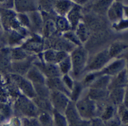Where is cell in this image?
<instances>
[{
    "instance_id": "1",
    "label": "cell",
    "mask_w": 128,
    "mask_h": 126,
    "mask_svg": "<svg viewBox=\"0 0 128 126\" xmlns=\"http://www.w3.org/2000/svg\"><path fill=\"white\" fill-rule=\"evenodd\" d=\"M14 113L24 118H37L40 113L36 105L28 97L22 95L18 97L14 105Z\"/></svg>"
},
{
    "instance_id": "2",
    "label": "cell",
    "mask_w": 128,
    "mask_h": 126,
    "mask_svg": "<svg viewBox=\"0 0 128 126\" xmlns=\"http://www.w3.org/2000/svg\"><path fill=\"white\" fill-rule=\"evenodd\" d=\"M75 105L82 119L90 120L98 117V103L89 98L88 96L78 100Z\"/></svg>"
},
{
    "instance_id": "3",
    "label": "cell",
    "mask_w": 128,
    "mask_h": 126,
    "mask_svg": "<svg viewBox=\"0 0 128 126\" xmlns=\"http://www.w3.org/2000/svg\"><path fill=\"white\" fill-rule=\"evenodd\" d=\"M50 100L53 110L64 114L65 110L70 102L68 96L61 92L52 91H50Z\"/></svg>"
},
{
    "instance_id": "4",
    "label": "cell",
    "mask_w": 128,
    "mask_h": 126,
    "mask_svg": "<svg viewBox=\"0 0 128 126\" xmlns=\"http://www.w3.org/2000/svg\"><path fill=\"white\" fill-rule=\"evenodd\" d=\"M12 79L24 93L25 96L32 99L36 97V93L33 84L30 82L17 74L12 75Z\"/></svg>"
},
{
    "instance_id": "5",
    "label": "cell",
    "mask_w": 128,
    "mask_h": 126,
    "mask_svg": "<svg viewBox=\"0 0 128 126\" xmlns=\"http://www.w3.org/2000/svg\"><path fill=\"white\" fill-rule=\"evenodd\" d=\"M86 52L83 49H78L73 52L72 55V62L74 74L75 76L79 75L82 71L86 63Z\"/></svg>"
},
{
    "instance_id": "6",
    "label": "cell",
    "mask_w": 128,
    "mask_h": 126,
    "mask_svg": "<svg viewBox=\"0 0 128 126\" xmlns=\"http://www.w3.org/2000/svg\"><path fill=\"white\" fill-rule=\"evenodd\" d=\"M64 115L67 120L68 126H76L82 119L78 113L75 104L72 101L69 103Z\"/></svg>"
},
{
    "instance_id": "7",
    "label": "cell",
    "mask_w": 128,
    "mask_h": 126,
    "mask_svg": "<svg viewBox=\"0 0 128 126\" xmlns=\"http://www.w3.org/2000/svg\"><path fill=\"white\" fill-rule=\"evenodd\" d=\"M1 17L0 21L4 29L8 30L11 27L14 29H17L20 27L18 22L15 19V14L14 12L4 10L1 11Z\"/></svg>"
},
{
    "instance_id": "8",
    "label": "cell",
    "mask_w": 128,
    "mask_h": 126,
    "mask_svg": "<svg viewBox=\"0 0 128 126\" xmlns=\"http://www.w3.org/2000/svg\"><path fill=\"white\" fill-rule=\"evenodd\" d=\"M125 93L126 91L123 87L112 89L108 97V102L114 106H119L123 104Z\"/></svg>"
},
{
    "instance_id": "9",
    "label": "cell",
    "mask_w": 128,
    "mask_h": 126,
    "mask_svg": "<svg viewBox=\"0 0 128 126\" xmlns=\"http://www.w3.org/2000/svg\"><path fill=\"white\" fill-rule=\"evenodd\" d=\"M47 87L51 91H56L61 92L64 93L67 96H70V91L69 90L64 83L60 80V78L58 77L49 78L47 80Z\"/></svg>"
},
{
    "instance_id": "10",
    "label": "cell",
    "mask_w": 128,
    "mask_h": 126,
    "mask_svg": "<svg viewBox=\"0 0 128 126\" xmlns=\"http://www.w3.org/2000/svg\"><path fill=\"white\" fill-rule=\"evenodd\" d=\"M109 51H104L100 52L94 58L93 61L89 66V68L91 70L100 68L106 64L109 59Z\"/></svg>"
},
{
    "instance_id": "11",
    "label": "cell",
    "mask_w": 128,
    "mask_h": 126,
    "mask_svg": "<svg viewBox=\"0 0 128 126\" xmlns=\"http://www.w3.org/2000/svg\"><path fill=\"white\" fill-rule=\"evenodd\" d=\"M40 111L47 112L52 113L53 108L50 98L36 96L32 99Z\"/></svg>"
},
{
    "instance_id": "12",
    "label": "cell",
    "mask_w": 128,
    "mask_h": 126,
    "mask_svg": "<svg viewBox=\"0 0 128 126\" xmlns=\"http://www.w3.org/2000/svg\"><path fill=\"white\" fill-rule=\"evenodd\" d=\"M109 91L107 89L90 88L88 96L89 98L96 102H102L106 101L109 96Z\"/></svg>"
},
{
    "instance_id": "13",
    "label": "cell",
    "mask_w": 128,
    "mask_h": 126,
    "mask_svg": "<svg viewBox=\"0 0 128 126\" xmlns=\"http://www.w3.org/2000/svg\"><path fill=\"white\" fill-rule=\"evenodd\" d=\"M37 66L40 69L43 73L50 78L58 77L60 76V71L57 67L52 64H42L37 63Z\"/></svg>"
},
{
    "instance_id": "14",
    "label": "cell",
    "mask_w": 128,
    "mask_h": 126,
    "mask_svg": "<svg viewBox=\"0 0 128 126\" xmlns=\"http://www.w3.org/2000/svg\"><path fill=\"white\" fill-rule=\"evenodd\" d=\"M66 53L64 51H56L49 50L44 53V58L48 62H60L66 57Z\"/></svg>"
},
{
    "instance_id": "15",
    "label": "cell",
    "mask_w": 128,
    "mask_h": 126,
    "mask_svg": "<svg viewBox=\"0 0 128 126\" xmlns=\"http://www.w3.org/2000/svg\"><path fill=\"white\" fill-rule=\"evenodd\" d=\"M27 77L33 84H44L45 79L42 73L37 67H32L29 69Z\"/></svg>"
},
{
    "instance_id": "16",
    "label": "cell",
    "mask_w": 128,
    "mask_h": 126,
    "mask_svg": "<svg viewBox=\"0 0 128 126\" xmlns=\"http://www.w3.org/2000/svg\"><path fill=\"white\" fill-rule=\"evenodd\" d=\"M114 106H115L110 103L109 102L107 104H105L104 103L103 107V108L102 109L99 118H100L104 122H106L113 118L115 116V113H116V109H115Z\"/></svg>"
},
{
    "instance_id": "17",
    "label": "cell",
    "mask_w": 128,
    "mask_h": 126,
    "mask_svg": "<svg viewBox=\"0 0 128 126\" xmlns=\"http://www.w3.org/2000/svg\"><path fill=\"white\" fill-rule=\"evenodd\" d=\"M15 6L17 11L20 12L32 11L36 9L34 3L30 1H16Z\"/></svg>"
},
{
    "instance_id": "18",
    "label": "cell",
    "mask_w": 128,
    "mask_h": 126,
    "mask_svg": "<svg viewBox=\"0 0 128 126\" xmlns=\"http://www.w3.org/2000/svg\"><path fill=\"white\" fill-rule=\"evenodd\" d=\"M126 74V71L121 72L119 73L118 77H117V78L115 79L114 82L110 84H109L108 86V89L112 90L116 88L123 87L127 82Z\"/></svg>"
},
{
    "instance_id": "19",
    "label": "cell",
    "mask_w": 128,
    "mask_h": 126,
    "mask_svg": "<svg viewBox=\"0 0 128 126\" xmlns=\"http://www.w3.org/2000/svg\"><path fill=\"white\" fill-rule=\"evenodd\" d=\"M124 65L125 62L124 60L116 61L105 69L103 72L108 74H114L122 70Z\"/></svg>"
},
{
    "instance_id": "20",
    "label": "cell",
    "mask_w": 128,
    "mask_h": 126,
    "mask_svg": "<svg viewBox=\"0 0 128 126\" xmlns=\"http://www.w3.org/2000/svg\"><path fill=\"white\" fill-rule=\"evenodd\" d=\"M37 119L42 126H48L54 124L52 114L49 112L40 111Z\"/></svg>"
},
{
    "instance_id": "21",
    "label": "cell",
    "mask_w": 128,
    "mask_h": 126,
    "mask_svg": "<svg viewBox=\"0 0 128 126\" xmlns=\"http://www.w3.org/2000/svg\"><path fill=\"white\" fill-rule=\"evenodd\" d=\"M42 42L40 38H33L24 46V48L27 50L38 52L42 48Z\"/></svg>"
},
{
    "instance_id": "22",
    "label": "cell",
    "mask_w": 128,
    "mask_h": 126,
    "mask_svg": "<svg viewBox=\"0 0 128 126\" xmlns=\"http://www.w3.org/2000/svg\"><path fill=\"white\" fill-rule=\"evenodd\" d=\"M110 77L108 76H104L99 78L94 82L90 86V88L106 89V87L109 85Z\"/></svg>"
},
{
    "instance_id": "23",
    "label": "cell",
    "mask_w": 128,
    "mask_h": 126,
    "mask_svg": "<svg viewBox=\"0 0 128 126\" xmlns=\"http://www.w3.org/2000/svg\"><path fill=\"white\" fill-rule=\"evenodd\" d=\"M53 123L55 126H68L67 120L63 114L56 111L53 110Z\"/></svg>"
},
{
    "instance_id": "24",
    "label": "cell",
    "mask_w": 128,
    "mask_h": 126,
    "mask_svg": "<svg viewBox=\"0 0 128 126\" xmlns=\"http://www.w3.org/2000/svg\"><path fill=\"white\" fill-rule=\"evenodd\" d=\"M80 17V7L76 6L68 14V19L73 27H75L77 25Z\"/></svg>"
},
{
    "instance_id": "25",
    "label": "cell",
    "mask_w": 128,
    "mask_h": 126,
    "mask_svg": "<svg viewBox=\"0 0 128 126\" xmlns=\"http://www.w3.org/2000/svg\"><path fill=\"white\" fill-rule=\"evenodd\" d=\"M30 62L29 61H21L15 62L12 65V67L14 70L18 73L23 74L27 71L29 70V67Z\"/></svg>"
},
{
    "instance_id": "26",
    "label": "cell",
    "mask_w": 128,
    "mask_h": 126,
    "mask_svg": "<svg viewBox=\"0 0 128 126\" xmlns=\"http://www.w3.org/2000/svg\"><path fill=\"white\" fill-rule=\"evenodd\" d=\"M122 7L119 4H116L112 6L109 11V16L112 20L118 19L122 17Z\"/></svg>"
},
{
    "instance_id": "27",
    "label": "cell",
    "mask_w": 128,
    "mask_h": 126,
    "mask_svg": "<svg viewBox=\"0 0 128 126\" xmlns=\"http://www.w3.org/2000/svg\"><path fill=\"white\" fill-rule=\"evenodd\" d=\"M118 110V118L122 124L126 125L128 124V110L127 107L124 104L119 105Z\"/></svg>"
},
{
    "instance_id": "28",
    "label": "cell",
    "mask_w": 128,
    "mask_h": 126,
    "mask_svg": "<svg viewBox=\"0 0 128 126\" xmlns=\"http://www.w3.org/2000/svg\"><path fill=\"white\" fill-rule=\"evenodd\" d=\"M77 35L82 41H85L89 36V32L86 26L83 24L79 25L77 30Z\"/></svg>"
},
{
    "instance_id": "29",
    "label": "cell",
    "mask_w": 128,
    "mask_h": 126,
    "mask_svg": "<svg viewBox=\"0 0 128 126\" xmlns=\"http://www.w3.org/2000/svg\"><path fill=\"white\" fill-rule=\"evenodd\" d=\"M71 91H72V92H70V97L72 101L73 102L75 101H77L82 91L81 86L79 84L76 83L75 85L73 86V88Z\"/></svg>"
},
{
    "instance_id": "30",
    "label": "cell",
    "mask_w": 128,
    "mask_h": 126,
    "mask_svg": "<svg viewBox=\"0 0 128 126\" xmlns=\"http://www.w3.org/2000/svg\"><path fill=\"white\" fill-rule=\"evenodd\" d=\"M44 30L46 36H50L55 31V24L52 20H47V21L46 22V24L44 25Z\"/></svg>"
},
{
    "instance_id": "31",
    "label": "cell",
    "mask_w": 128,
    "mask_h": 126,
    "mask_svg": "<svg viewBox=\"0 0 128 126\" xmlns=\"http://www.w3.org/2000/svg\"><path fill=\"white\" fill-rule=\"evenodd\" d=\"M11 57L17 61H21L27 57V54L21 49L16 48L12 51Z\"/></svg>"
},
{
    "instance_id": "32",
    "label": "cell",
    "mask_w": 128,
    "mask_h": 126,
    "mask_svg": "<svg viewBox=\"0 0 128 126\" xmlns=\"http://www.w3.org/2000/svg\"><path fill=\"white\" fill-rule=\"evenodd\" d=\"M125 48V46L120 43H114L112 45L109 52V55L110 57H113L118 54L122 50V49Z\"/></svg>"
},
{
    "instance_id": "33",
    "label": "cell",
    "mask_w": 128,
    "mask_h": 126,
    "mask_svg": "<svg viewBox=\"0 0 128 126\" xmlns=\"http://www.w3.org/2000/svg\"><path fill=\"white\" fill-rule=\"evenodd\" d=\"M70 7V3L68 1H60L57 4V9L61 14H65Z\"/></svg>"
},
{
    "instance_id": "34",
    "label": "cell",
    "mask_w": 128,
    "mask_h": 126,
    "mask_svg": "<svg viewBox=\"0 0 128 126\" xmlns=\"http://www.w3.org/2000/svg\"><path fill=\"white\" fill-rule=\"evenodd\" d=\"M56 25L59 30L60 31L67 30L69 28L68 22L66 19L63 17H60L57 20Z\"/></svg>"
},
{
    "instance_id": "35",
    "label": "cell",
    "mask_w": 128,
    "mask_h": 126,
    "mask_svg": "<svg viewBox=\"0 0 128 126\" xmlns=\"http://www.w3.org/2000/svg\"><path fill=\"white\" fill-rule=\"evenodd\" d=\"M70 57H66L64 60L60 62V68L61 71L64 73H66L70 71Z\"/></svg>"
},
{
    "instance_id": "36",
    "label": "cell",
    "mask_w": 128,
    "mask_h": 126,
    "mask_svg": "<svg viewBox=\"0 0 128 126\" xmlns=\"http://www.w3.org/2000/svg\"><path fill=\"white\" fill-rule=\"evenodd\" d=\"M11 111V108L8 104L0 103V113L4 115L6 119L10 117Z\"/></svg>"
},
{
    "instance_id": "37",
    "label": "cell",
    "mask_w": 128,
    "mask_h": 126,
    "mask_svg": "<svg viewBox=\"0 0 128 126\" xmlns=\"http://www.w3.org/2000/svg\"><path fill=\"white\" fill-rule=\"evenodd\" d=\"M22 36L21 35L16 31H13L10 35L9 38V42L11 44H14V43H18L20 40L22 39Z\"/></svg>"
},
{
    "instance_id": "38",
    "label": "cell",
    "mask_w": 128,
    "mask_h": 126,
    "mask_svg": "<svg viewBox=\"0 0 128 126\" xmlns=\"http://www.w3.org/2000/svg\"><path fill=\"white\" fill-rule=\"evenodd\" d=\"M104 122L106 126H122V123L118 117L114 116L110 119Z\"/></svg>"
},
{
    "instance_id": "39",
    "label": "cell",
    "mask_w": 128,
    "mask_h": 126,
    "mask_svg": "<svg viewBox=\"0 0 128 126\" xmlns=\"http://www.w3.org/2000/svg\"><path fill=\"white\" fill-rule=\"evenodd\" d=\"M32 20L34 26L37 28H40L42 25V20L39 14L37 12H33L32 14Z\"/></svg>"
},
{
    "instance_id": "40",
    "label": "cell",
    "mask_w": 128,
    "mask_h": 126,
    "mask_svg": "<svg viewBox=\"0 0 128 126\" xmlns=\"http://www.w3.org/2000/svg\"><path fill=\"white\" fill-rule=\"evenodd\" d=\"M90 126H106L105 122L99 117H95L90 120Z\"/></svg>"
},
{
    "instance_id": "41",
    "label": "cell",
    "mask_w": 128,
    "mask_h": 126,
    "mask_svg": "<svg viewBox=\"0 0 128 126\" xmlns=\"http://www.w3.org/2000/svg\"><path fill=\"white\" fill-rule=\"evenodd\" d=\"M63 81H64L63 83H64L65 86L68 87V89L69 90L71 91V90L72 89L73 87L74 86L73 82L72 81V79L69 77L68 76H66L63 78Z\"/></svg>"
},
{
    "instance_id": "42",
    "label": "cell",
    "mask_w": 128,
    "mask_h": 126,
    "mask_svg": "<svg viewBox=\"0 0 128 126\" xmlns=\"http://www.w3.org/2000/svg\"><path fill=\"white\" fill-rule=\"evenodd\" d=\"M56 47H57V48H60V50H66V49L70 50V48H71V47H70V45L68 42H64V41H60V42H57Z\"/></svg>"
},
{
    "instance_id": "43",
    "label": "cell",
    "mask_w": 128,
    "mask_h": 126,
    "mask_svg": "<svg viewBox=\"0 0 128 126\" xmlns=\"http://www.w3.org/2000/svg\"><path fill=\"white\" fill-rule=\"evenodd\" d=\"M65 37L69 38V39L72 42L76 43V44L80 45V42L79 41L78 37L74 35V33L72 32H68L67 33H66V35H65Z\"/></svg>"
},
{
    "instance_id": "44",
    "label": "cell",
    "mask_w": 128,
    "mask_h": 126,
    "mask_svg": "<svg viewBox=\"0 0 128 126\" xmlns=\"http://www.w3.org/2000/svg\"><path fill=\"white\" fill-rule=\"evenodd\" d=\"M19 17L20 21H21V22L23 24L26 26L30 25V20L26 15L24 14H20L19 15Z\"/></svg>"
},
{
    "instance_id": "45",
    "label": "cell",
    "mask_w": 128,
    "mask_h": 126,
    "mask_svg": "<svg viewBox=\"0 0 128 126\" xmlns=\"http://www.w3.org/2000/svg\"><path fill=\"white\" fill-rule=\"evenodd\" d=\"M22 126H33L32 118H23Z\"/></svg>"
},
{
    "instance_id": "46",
    "label": "cell",
    "mask_w": 128,
    "mask_h": 126,
    "mask_svg": "<svg viewBox=\"0 0 128 126\" xmlns=\"http://www.w3.org/2000/svg\"><path fill=\"white\" fill-rule=\"evenodd\" d=\"M76 126H90V120L82 119Z\"/></svg>"
},
{
    "instance_id": "47",
    "label": "cell",
    "mask_w": 128,
    "mask_h": 126,
    "mask_svg": "<svg viewBox=\"0 0 128 126\" xmlns=\"http://www.w3.org/2000/svg\"><path fill=\"white\" fill-rule=\"evenodd\" d=\"M94 78V75H93V74H92V75H89L86 77L85 82H90L92 80H93Z\"/></svg>"
},
{
    "instance_id": "48",
    "label": "cell",
    "mask_w": 128,
    "mask_h": 126,
    "mask_svg": "<svg viewBox=\"0 0 128 126\" xmlns=\"http://www.w3.org/2000/svg\"><path fill=\"white\" fill-rule=\"evenodd\" d=\"M5 120H6V118H5L4 115L0 113V125L4 122Z\"/></svg>"
},
{
    "instance_id": "49",
    "label": "cell",
    "mask_w": 128,
    "mask_h": 126,
    "mask_svg": "<svg viewBox=\"0 0 128 126\" xmlns=\"http://www.w3.org/2000/svg\"><path fill=\"white\" fill-rule=\"evenodd\" d=\"M48 126H55L54 125V124H51V125H48Z\"/></svg>"
}]
</instances>
